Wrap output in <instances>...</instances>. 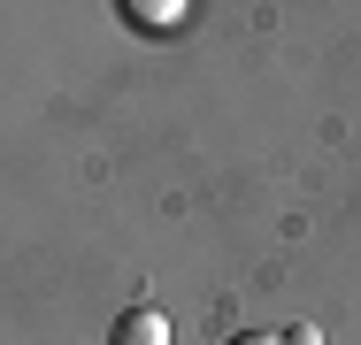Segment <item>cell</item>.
<instances>
[{
  "instance_id": "1",
  "label": "cell",
  "mask_w": 361,
  "mask_h": 345,
  "mask_svg": "<svg viewBox=\"0 0 361 345\" xmlns=\"http://www.w3.org/2000/svg\"><path fill=\"white\" fill-rule=\"evenodd\" d=\"M116 15H123L131 31H146V39H177V31L192 23V8H185V0H123Z\"/></svg>"
},
{
  "instance_id": "2",
  "label": "cell",
  "mask_w": 361,
  "mask_h": 345,
  "mask_svg": "<svg viewBox=\"0 0 361 345\" xmlns=\"http://www.w3.org/2000/svg\"><path fill=\"white\" fill-rule=\"evenodd\" d=\"M108 345H169V322L154 307H131V315H116V338Z\"/></svg>"
},
{
  "instance_id": "3",
  "label": "cell",
  "mask_w": 361,
  "mask_h": 345,
  "mask_svg": "<svg viewBox=\"0 0 361 345\" xmlns=\"http://www.w3.org/2000/svg\"><path fill=\"white\" fill-rule=\"evenodd\" d=\"M277 338L285 345H323V330H315V322H292V330H277Z\"/></svg>"
},
{
  "instance_id": "4",
  "label": "cell",
  "mask_w": 361,
  "mask_h": 345,
  "mask_svg": "<svg viewBox=\"0 0 361 345\" xmlns=\"http://www.w3.org/2000/svg\"><path fill=\"white\" fill-rule=\"evenodd\" d=\"M223 345H285L277 330H238V338H223Z\"/></svg>"
}]
</instances>
